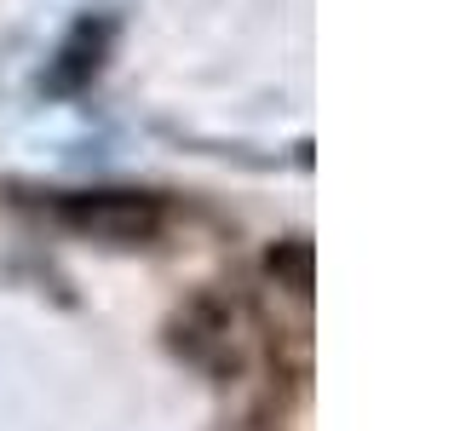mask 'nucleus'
Masks as SVG:
<instances>
[{
	"instance_id": "1",
	"label": "nucleus",
	"mask_w": 460,
	"mask_h": 431,
	"mask_svg": "<svg viewBox=\"0 0 460 431\" xmlns=\"http://www.w3.org/2000/svg\"><path fill=\"white\" fill-rule=\"evenodd\" d=\"M81 224H93V230H150L155 224V213L150 207H138V201H98V207H81L75 213Z\"/></svg>"
}]
</instances>
